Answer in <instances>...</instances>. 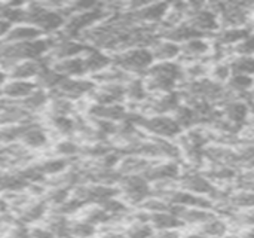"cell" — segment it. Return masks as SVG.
<instances>
[{
  "instance_id": "cell-2",
  "label": "cell",
  "mask_w": 254,
  "mask_h": 238,
  "mask_svg": "<svg viewBox=\"0 0 254 238\" xmlns=\"http://www.w3.org/2000/svg\"><path fill=\"white\" fill-rule=\"evenodd\" d=\"M128 116L150 139H161V140H173V142H176L183 134V130L176 122L173 115L143 116V115H138L135 112H129Z\"/></svg>"
},
{
  "instance_id": "cell-17",
  "label": "cell",
  "mask_w": 254,
  "mask_h": 238,
  "mask_svg": "<svg viewBox=\"0 0 254 238\" xmlns=\"http://www.w3.org/2000/svg\"><path fill=\"white\" fill-rule=\"evenodd\" d=\"M43 33L30 25V24H16L12 25L9 34L6 36L7 43H27V42H34L37 39H42Z\"/></svg>"
},
{
  "instance_id": "cell-12",
  "label": "cell",
  "mask_w": 254,
  "mask_h": 238,
  "mask_svg": "<svg viewBox=\"0 0 254 238\" xmlns=\"http://www.w3.org/2000/svg\"><path fill=\"white\" fill-rule=\"evenodd\" d=\"M89 115L94 119H101V121H110V122H122L128 118L129 112L127 106L122 104H110V106H98L92 104L89 107Z\"/></svg>"
},
{
  "instance_id": "cell-5",
  "label": "cell",
  "mask_w": 254,
  "mask_h": 238,
  "mask_svg": "<svg viewBox=\"0 0 254 238\" xmlns=\"http://www.w3.org/2000/svg\"><path fill=\"white\" fill-rule=\"evenodd\" d=\"M220 109V116L240 134L250 128V109L252 103L244 98H232Z\"/></svg>"
},
{
  "instance_id": "cell-24",
  "label": "cell",
  "mask_w": 254,
  "mask_h": 238,
  "mask_svg": "<svg viewBox=\"0 0 254 238\" xmlns=\"http://www.w3.org/2000/svg\"><path fill=\"white\" fill-rule=\"evenodd\" d=\"M229 66L232 75L254 76V57H231Z\"/></svg>"
},
{
  "instance_id": "cell-35",
  "label": "cell",
  "mask_w": 254,
  "mask_h": 238,
  "mask_svg": "<svg viewBox=\"0 0 254 238\" xmlns=\"http://www.w3.org/2000/svg\"><path fill=\"white\" fill-rule=\"evenodd\" d=\"M97 238H125V236L122 233H107V234H104V236Z\"/></svg>"
},
{
  "instance_id": "cell-20",
  "label": "cell",
  "mask_w": 254,
  "mask_h": 238,
  "mask_svg": "<svg viewBox=\"0 0 254 238\" xmlns=\"http://www.w3.org/2000/svg\"><path fill=\"white\" fill-rule=\"evenodd\" d=\"M21 142L28 146V148H33V149H39L42 146L46 145L48 142V136L46 133L37 127V125H31L30 122L25 124V128H24V133L21 136Z\"/></svg>"
},
{
  "instance_id": "cell-30",
  "label": "cell",
  "mask_w": 254,
  "mask_h": 238,
  "mask_svg": "<svg viewBox=\"0 0 254 238\" xmlns=\"http://www.w3.org/2000/svg\"><path fill=\"white\" fill-rule=\"evenodd\" d=\"M45 210H46L45 204L37 203V204H34V206H31V207H28L27 210H24V212H22L21 219H22L24 222H34V221L40 219V218L45 215Z\"/></svg>"
},
{
  "instance_id": "cell-31",
  "label": "cell",
  "mask_w": 254,
  "mask_h": 238,
  "mask_svg": "<svg viewBox=\"0 0 254 238\" xmlns=\"http://www.w3.org/2000/svg\"><path fill=\"white\" fill-rule=\"evenodd\" d=\"M55 151H57L60 155L71 157V155H76V154L80 151V148H79L76 143H73V142H61V143L57 145Z\"/></svg>"
},
{
  "instance_id": "cell-10",
  "label": "cell",
  "mask_w": 254,
  "mask_h": 238,
  "mask_svg": "<svg viewBox=\"0 0 254 238\" xmlns=\"http://www.w3.org/2000/svg\"><path fill=\"white\" fill-rule=\"evenodd\" d=\"M85 61V69L86 73H91L92 76L104 72L112 66V55L109 52H104L101 49L89 46L88 51L82 55Z\"/></svg>"
},
{
  "instance_id": "cell-29",
  "label": "cell",
  "mask_w": 254,
  "mask_h": 238,
  "mask_svg": "<svg viewBox=\"0 0 254 238\" xmlns=\"http://www.w3.org/2000/svg\"><path fill=\"white\" fill-rule=\"evenodd\" d=\"M40 170L42 174H57L61 173L65 168V161L64 159H49L46 162H43L42 165L37 167Z\"/></svg>"
},
{
  "instance_id": "cell-6",
  "label": "cell",
  "mask_w": 254,
  "mask_h": 238,
  "mask_svg": "<svg viewBox=\"0 0 254 238\" xmlns=\"http://www.w3.org/2000/svg\"><path fill=\"white\" fill-rule=\"evenodd\" d=\"M182 48V55H180V63L182 64H189V63H198V61H207L211 63V55H213V40L210 37H193L183 45Z\"/></svg>"
},
{
  "instance_id": "cell-14",
  "label": "cell",
  "mask_w": 254,
  "mask_h": 238,
  "mask_svg": "<svg viewBox=\"0 0 254 238\" xmlns=\"http://www.w3.org/2000/svg\"><path fill=\"white\" fill-rule=\"evenodd\" d=\"M48 64L42 63L40 60H25L21 61L9 69L10 79H19V80H30L36 79L39 73L46 67Z\"/></svg>"
},
{
  "instance_id": "cell-40",
  "label": "cell",
  "mask_w": 254,
  "mask_h": 238,
  "mask_svg": "<svg viewBox=\"0 0 254 238\" xmlns=\"http://www.w3.org/2000/svg\"><path fill=\"white\" fill-rule=\"evenodd\" d=\"M1 95H3V91H1V86H0V98H1Z\"/></svg>"
},
{
  "instance_id": "cell-42",
  "label": "cell",
  "mask_w": 254,
  "mask_h": 238,
  "mask_svg": "<svg viewBox=\"0 0 254 238\" xmlns=\"http://www.w3.org/2000/svg\"><path fill=\"white\" fill-rule=\"evenodd\" d=\"M253 140H254V130H253Z\"/></svg>"
},
{
  "instance_id": "cell-25",
  "label": "cell",
  "mask_w": 254,
  "mask_h": 238,
  "mask_svg": "<svg viewBox=\"0 0 254 238\" xmlns=\"http://www.w3.org/2000/svg\"><path fill=\"white\" fill-rule=\"evenodd\" d=\"M231 57H254V31L229 49V58Z\"/></svg>"
},
{
  "instance_id": "cell-32",
  "label": "cell",
  "mask_w": 254,
  "mask_h": 238,
  "mask_svg": "<svg viewBox=\"0 0 254 238\" xmlns=\"http://www.w3.org/2000/svg\"><path fill=\"white\" fill-rule=\"evenodd\" d=\"M153 238H183V230H159L155 231Z\"/></svg>"
},
{
  "instance_id": "cell-38",
  "label": "cell",
  "mask_w": 254,
  "mask_h": 238,
  "mask_svg": "<svg viewBox=\"0 0 254 238\" xmlns=\"http://www.w3.org/2000/svg\"><path fill=\"white\" fill-rule=\"evenodd\" d=\"M6 82V73L3 70H0V86H3Z\"/></svg>"
},
{
  "instance_id": "cell-13",
  "label": "cell",
  "mask_w": 254,
  "mask_h": 238,
  "mask_svg": "<svg viewBox=\"0 0 254 238\" xmlns=\"http://www.w3.org/2000/svg\"><path fill=\"white\" fill-rule=\"evenodd\" d=\"M155 63L161 61H179L182 55V48L179 43H174L171 40H167L164 37H158V40L150 46Z\"/></svg>"
},
{
  "instance_id": "cell-18",
  "label": "cell",
  "mask_w": 254,
  "mask_h": 238,
  "mask_svg": "<svg viewBox=\"0 0 254 238\" xmlns=\"http://www.w3.org/2000/svg\"><path fill=\"white\" fill-rule=\"evenodd\" d=\"M149 224L155 228V231L159 230H185L180 218L170 209L165 212L149 215Z\"/></svg>"
},
{
  "instance_id": "cell-26",
  "label": "cell",
  "mask_w": 254,
  "mask_h": 238,
  "mask_svg": "<svg viewBox=\"0 0 254 238\" xmlns=\"http://www.w3.org/2000/svg\"><path fill=\"white\" fill-rule=\"evenodd\" d=\"M48 107L52 113V118L54 116H70V113L73 110V101L58 95L49 103Z\"/></svg>"
},
{
  "instance_id": "cell-33",
  "label": "cell",
  "mask_w": 254,
  "mask_h": 238,
  "mask_svg": "<svg viewBox=\"0 0 254 238\" xmlns=\"http://www.w3.org/2000/svg\"><path fill=\"white\" fill-rule=\"evenodd\" d=\"M183 238H207L202 233H199L196 228H185Z\"/></svg>"
},
{
  "instance_id": "cell-16",
  "label": "cell",
  "mask_w": 254,
  "mask_h": 238,
  "mask_svg": "<svg viewBox=\"0 0 254 238\" xmlns=\"http://www.w3.org/2000/svg\"><path fill=\"white\" fill-rule=\"evenodd\" d=\"M196 230L202 233L207 238H226L232 231L228 219L223 216H219L217 213Z\"/></svg>"
},
{
  "instance_id": "cell-7",
  "label": "cell",
  "mask_w": 254,
  "mask_h": 238,
  "mask_svg": "<svg viewBox=\"0 0 254 238\" xmlns=\"http://www.w3.org/2000/svg\"><path fill=\"white\" fill-rule=\"evenodd\" d=\"M97 83L89 79H82V78H64L60 85L55 88L58 91L60 97H64L67 100H77L83 95H89L95 89Z\"/></svg>"
},
{
  "instance_id": "cell-36",
  "label": "cell",
  "mask_w": 254,
  "mask_h": 238,
  "mask_svg": "<svg viewBox=\"0 0 254 238\" xmlns=\"http://www.w3.org/2000/svg\"><path fill=\"white\" fill-rule=\"evenodd\" d=\"M250 127L254 130V103L252 104V109H250Z\"/></svg>"
},
{
  "instance_id": "cell-41",
  "label": "cell",
  "mask_w": 254,
  "mask_h": 238,
  "mask_svg": "<svg viewBox=\"0 0 254 238\" xmlns=\"http://www.w3.org/2000/svg\"><path fill=\"white\" fill-rule=\"evenodd\" d=\"M252 212H253V213H254V207H253V209H252Z\"/></svg>"
},
{
  "instance_id": "cell-15",
  "label": "cell",
  "mask_w": 254,
  "mask_h": 238,
  "mask_svg": "<svg viewBox=\"0 0 254 238\" xmlns=\"http://www.w3.org/2000/svg\"><path fill=\"white\" fill-rule=\"evenodd\" d=\"M58 75H61L63 78H82L83 75H86V69H85V61L83 57H74V58H67V60H60L55 61L51 66Z\"/></svg>"
},
{
  "instance_id": "cell-39",
  "label": "cell",
  "mask_w": 254,
  "mask_h": 238,
  "mask_svg": "<svg viewBox=\"0 0 254 238\" xmlns=\"http://www.w3.org/2000/svg\"><path fill=\"white\" fill-rule=\"evenodd\" d=\"M250 103H252V104L254 103V86L253 89H252V92H250Z\"/></svg>"
},
{
  "instance_id": "cell-3",
  "label": "cell",
  "mask_w": 254,
  "mask_h": 238,
  "mask_svg": "<svg viewBox=\"0 0 254 238\" xmlns=\"http://www.w3.org/2000/svg\"><path fill=\"white\" fill-rule=\"evenodd\" d=\"M112 55V64L134 78H143L146 72L153 66L155 58L150 48L134 46Z\"/></svg>"
},
{
  "instance_id": "cell-8",
  "label": "cell",
  "mask_w": 254,
  "mask_h": 238,
  "mask_svg": "<svg viewBox=\"0 0 254 238\" xmlns=\"http://www.w3.org/2000/svg\"><path fill=\"white\" fill-rule=\"evenodd\" d=\"M30 116L31 113L25 110L19 104V101H10V100L0 101V124L3 127L28 124Z\"/></svg>"
},
{
  "instance_id": "cell-23",
  "label": "cell",
  "mask_w": 254,
  "mask_h": 238,
  "mask_svg": "<svg viewBox=\"0 0 254 238\" xmlns=\"http://www.w3.org/2000/svg\"><path fill=\"white\" fill-rule=\"evenodd\" d=\"M19 104H21L25 110H28L30 113H33V112L40 110L42 107L48 106V94H46L45 89L37 88V89H36L33 94H30L27 98L21 100Z\"/></svg>"
},
{
  "instance_id": "cell-11",
  "label": "cell",
  "mask_w": 254,
  "mask_h": 238,
  "mask_svg": "<svg viewBox=\"0 0 254 238\" xmlns=\"http://www.w3.org/2000/svg\"><path fill=\"white\" fill-rule=\"evenodd\" d=\"M37 89V85L31 80H19V79H10L6 80L1 86L3 95L6 100L10 101H21L27 98L30 94H33Z\"/></svg>"
},
{
  "instance_id": "cell-19",
  "label": "cell",
  "mask_w": 254,
  "mask_h": 238,
  "mask_svg": "<svg viewBox=\"0 0 254 238\" xmlns=\"http://www.w3.org/2000/svg\"><path fill=\"white\" fill-rule=\"evenodd\" d=\"M147 98H149V92H147V88L144 85L143 78H132L131 80L127 82V85H125V101L138 107Z\"/></svg>"
},
{
  "instance_id": "cell-28",
  "label": "cell",
  "mask_w": 254,
  "mask_h": 238,
  "mask_svg": "<svg viewBox=\"0 0 254 238\" xmlns=\"http://www.w3.org/2000/svg\"><path fill=\"white\" fill-rule=\"evenodd\" d=\"M95 233V227L83 221L70 225V236L74 238H94Z\"/></svg>"
},
{
  "instance_id": "cell-37",
  "label": "cell",
  "mask_w": 254,
  "mask_h": 238,
  "mask_svg": "<svg viewBox=\"0 0 254 238\" xmlns=\"http://www.w3.org/2000/svg\"><path fill=\"white\" fill-rule=\"evenodd\" d=\"M7 210V204H6V201L4 200H1L0 198V213H4Z\"/></svg>"
},
{
  "instance_id": "cell-4",
  "label": "cell",
  "mask_w": 254,
  "mask_h": 238,
  "mask_svg": "<svg viewBox=\"0 0 254 238\" xmlns=\"http://www.w3.org/2000/svg\"><path fill=\"white\" fill-rule=\"evenodd\" d=\"M118 191L128 206L140 207L149 197H152V185L138 174L122 176L118 183Z\"/></svg>"
},
{
  "instance_id": "cell-27",
  "label": "cell",
  "mask_w": 254,
  "mask_h": 238,
  "mask_svg": "<svg viewBox=\"0 0 254 238\" xmlns=\"http://www.w3.org/2000/svg\"><path fill=\"white\" fill-rule=\"evenodd\" d=\"M52 127L63 136H68L73 131H76V128H77L76 122L70 116H54Z\"/></svg>"
},
{
  "instance_id": "cell-9",
  "label": "cell",
  "mask_w": 254,
  "mask_h": 238,
  "mask_svg": "<svg viewBox=\"0 0 254 238\" xmlns=\"http://www.w3.org/2000/svg\"><path fill=\"white\" fill-rule=\"evenodd\" d=\"M252 33H253V30L246 28V27H222L211 37V40L216 46H220V48H225L229 51L231 48L238 45L241 40H244Z\"/></svg>"
},
{
  "instance_id": "cell-21",
  "label": "cell",
  "mask_w": 254,
  "mask_h": 238,
  "mask_svg": "<svg viewBox=\"0 0 254 238\" xmlns=\"http://www.w3.org/2000/svg\"><path fill=\"white\" fill-rule=\"evenodd\" d=\"M122 234L125 238H153L155 228L146 221H129Z\"/></svg>"
},
{
  "instance_id": "cell-22",
  "label": "cell",
  "mask_w": 254,
  "mask_h": 238,
  "mask_svg": "<svg viewBox=\"0 0 254 238\" xmlns=\"http://www.w3.org/2000/svg\"><path fill=\"white\" fill-rule=\"evenodd\" d=\"M232 72H231V66H229V60H222V61H214L210 63V69H208V78L217 83L226 85L228 80L231 79Z\"/></svg>"
},
{
  "instance_id": "cell-34",
  "label": "cell",
  "mask_w": 254,
  "mask_h": 238,
  "mask_svg": "<svg viewBox=\"0 0 254 238\" xmlns=\"http://www.w3.org/2000/svg\"><path fill=\"white\" fill-rule=\"evenodd\" d=\"M10 28H12V24H10L9 21H6V19H0V39H1V37H4V39H6V36L9 34Z\"/></svg>"
},
{
  "instance_id": "cell-1",
  "label": "cell",
  "mask_w": 254,
  "mask_h": 238,
  "mask_svg": "<svg viewBox=\"0 0 254 238\" xmlns=\"http://www.w3.org/2000/svg\"><path fill=\"white\" fill-rule=\"evenodd\" d=\"M143 80L149 95H159L179 91L185 82L183 64L180 61H156L146 72Z\"/></svg>"
}]
</instances>
